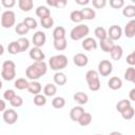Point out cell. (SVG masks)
I'll list each match as a JSON object with an SVG mask.
<instances>
[{
    "label": "cell",
    "mask_w": 135,
    "mask_h": 135,
    "mask_svg": "<svg viewBox=\"0 0 135 135\" xmlns=\"http://www.w3.org/2000/svg\"><path fill=\"white\" fill-rule=\"evenodd\" d=\"M47 71V64L44 61H39V62H34L25 71V75L28 79L32 81H35L39 79L41 76H43Z\"/></svg>",
    "instance_id": "6da1fadb"
},
{
    "label": "cell",
    "mask_w": 135,
    "mask_h": 135,
    "mask_svg": "<svg viewBox=\"0 0 135 135\" xmlns=\"http://www.w3.org/2000/svg\"><path fill=\"white\" fill-rule=\"evenodd\" d=\"M69 63V60H68V57L63 54H59V55H55L53 57L50 58L49 60V65L52 70L54 71H57V72H60L61 70H63L64 68H66Z\"/></svg>",
    "instance_id": "7a4b0ae2"
},
{
    "label": "cell",
    "mask_w": 135,
    "mask_h": 135,
    "mask_svg": "<svg viewBox=\"0 0 135 135\" xmlns=\"http://www.w3.org/2000/svg\"><path fill=\"white\" fill-rule=\"evenodd\" d=\"M1 76L4 80H7V81H11L15 78V76H16V65H15L14 61L6 60V61L3 62Z\"/></svg>",
    "instance_id": "3957f363"
},
{
    "label": "cell",
    "mask_w": 135,
    "mask_h": 135,
    "mask_svg": "<svg viewBox=\"0 0 135 135\" xmlns=\"http://www.w3.org/2000/svg\"><path fill=\"white\" fill-rule=\"evenodd\" d=\"M90 33V28L88 25L85 24H79V25H76L75 27L72 28L71 33H70V37L72 40H80L84 37H86Z\"/></svg>",
    "instance_id": "277c9868"
},
{
    "label": "cell",
    "mask_w": 135,
    "mask_h": 135,
    "mask_svg": "<svg viewBox=\"0 0 135 135\" xmlns=\"http://www.w3.org/2000/svg\"><path fill=\"white\" fill-rule=\"evenodd\" d=\"M16 22V15L13 11H5L1 16V25L4 28L12 27Z\"/></svg>",
    "instance_id": "5b68a950"
},
{
    "label": "cell",
    "mask_w": 135,
    "mask_h": 135,
    "mask_svg": "<svg viewBox=\"0 0 135 135\" xmlns=\"http://www.w3.org/2000/svg\"><path fill=\"white\" fill-rule=\"evenodd\" d=\"M113 71V65L109 60H101L98 63V74H100L101 76L105 77L109 76Z\"/></svg>",
    "instance_id": "8992f818"
},
{
    "label": "cell",
    "mask_w": 135,
    "mask_h": 135,
    "mask_svg": "<svg viewBox=\"0 0 135 135\" xmlns=\"http://www.w3.org/2000/svg\"><path fill=\"white\" fill-rule=\"evenodd\" d=\"M3 120L7 123V124H14L17 120H18V114L15 110L13 109H8V110H4L3 111V115H2Z\"/></svg>",
    "instance_id": "52a82bcc"
},
{
    "label": "cell",
    "mask_w": 135,
    "mask_h": 135,
    "mask_svg": "<svg viewBox=\"0 0 135 135\" xmlns=\"http://www.w3.org/2000/svg\"><path fill=\"white\" fill-rule=\"evenodd\" d=\"M108 34V38H110L112 41H115V40H118L120 39L121 35H122V28L119 26V25H111L109 31L107 32Z\"/></svg>",
    "instance_id": "ba28073f"
},
{
    "label": "cell",
    "mask_w": 135,
    "mask_h": 135,
    "mask_svg": "<svg viewBox=\"0 0 135 135\" xmlns=\"http://www.w3.org/2000/svg\"><path fill=\"white\" fill-rule=\"evenodd\" d=\"M45 40H46V36L45 34L42 32V31H38L34 34L33 38H32V41H33V44L36 46V47H41L44 45L45 43Z\"/></svg>",
    "instance_id": "9c48e42d"
},
{
    "label": "cell",
    "mask_w": 135,
    "mask_h": 135,
    "mask_svg": "<svg viewBox=\"0 0 135 135\" xmlns=\"http://www.w3.org/2000/svg\"><path fill=\"white\" fill-rule=\"evenodd\" d=\"M28 55H30V57L34 60V62L43 61V59L45 58V55H44V53L41 51V49H40V47H36V46H34L33 49H31Z\"/></svg>",
    "instance_id": "30bf717a"
},
{
    "label": "cell",
    "mask_w": 135,
    "mask_h": 135,
    "mask_svg": "<svg viewBox=\"0 0 135 135\" xmlns=\"http://www.w3.org/2000/svg\"><path fill=\"white\" fill-rule=\"evenodd\" d=\"M84 113V109L81 107V105H78V107H74L72 108V110L70 111V117L73 121H77L80 119V117L83 115Z\"/></svg>",
    "instance_id": "8fae6325"
},
{
    "label": "cell",
    "mask_w": 135,
    "mask_h": 135,
    "mask_svg": "<svg viewBox=\"0 0 135 135\" xmlns=\"http://www.w3.org/2000/svg\"><path fill=\"white\" fill-rule=\"evenodd\" d=\"M73 61L74 63L77 65V66H85L89 62V58L86 55H84L83 53H77L74 58H73Z\"/></svg>",
    "instance_id": "7c38bea8"
},
{
    "label": "cell",
    "mask_w": 135,
    "mask_h": 135,
    "mask_svg": "<svg viewBox=\"0 0 135 135\" xmlns=\"http://www.w3.org/2000/svg\"><path fill=\"white\" fill-rule=\"evenodd\" d=\"M82 47L85 51H92V50H96L97 49V42L94 38L92 37H86L83 39L82 41Z\"/></svg>",
    "instance_id": "4fadbf2b"
},
{
    "label": "cell",
    "mask_w": 135,
    "mask_h": 135,
    "mask_svg": "<svg viewBox=\"0 0 135 135\" xmlns=\"http://www.w3.org/2000/svg\"><path fill=\"white\" fill-rule=\"evenodd\" d=\"M99 45H100V47H101V50H102L103 52H105V53H110V52L112 51V49L114 47L115 43H114V41H112L110 38L107 37V38L100 40Z\"/></svg>",
    "instance_id": "5bb4252c"
},
{
    "label": "cell",
    "mask_w": 135,
    "mask_h": 135,
    "mask_svg": "<svg viewBox=\"0 0 135 135\" xmlns=\"http://www.w3.org/2000/svg\"><path fill=\"white\" fill-rule=\"evenodd\" d=\"M108 85L111 90H119L121 86H122V81L119 77L117 76H114V77H111L110 80L108 81Z\"/></svg>",
    "instance_id": "9a60e30c"
},
{
    "label": "cell",
    "mask_w": 135,
    "mask_h": 135,
    "mask_svg": "<svg viewBox=\"0 0 135 135\" xmlns=\"http://www.w3.org/2000/svg\"><path fill=\"white\" fill-rule=\"evenodd\" d=\"M124 35L128 37V38H132L134 37L135 35V20H131L129 21L126 26H124Z\"/></svg>",
    "instance_id": "2e32d148"
},
{
    "label": "cell",
    "mask_w": 135,
    "mask_h": 135,
    "mask_svg": "<svg viewBox=\"0 0 135 135\" xmlns=\"http://www.w3.org/2000/svg\"><path fill=\"white\" fill-rule=\"evenodd\" d=\"M41 90H42V86H41V84L38 81H31V82H28L27 91L30 93H32L33 95L39 94L41 92Z\"/></svg>",
    "instance_id": "e0dca14e"
},
{
    "label": "cell",
    "mask_w": 135,
    "mask_h": 135,
    "mask_svg": "<svg viewBox=\"0 0 135 135\" xmlns=\"http://www.w3.org/2000/svg\"><path fill=\"white\" fill-rule=\"evenodd\" d=\"M18 6L22 12H30L34 6V2L33 0H19Z\"/></svg>",
    "instance_id": "ac0fdd59"
},
{
    "label": "cell",
    "mask_w": 135,
    "mask_h": 135,
    "mask_svg": "<svg viewBox=\"0 0 135 135\" xmlns=\"http://www.w3.org/2000/svg\"><path fill=\"white\" fill-rule=\"evenodd\" d=\"M73 98H74V100H75L76 102H78L80 105L85 104V103L88 102V100H89V96H88L85 93H83V92H77V93H75L74 96H73Z\"/></svg>",
    "instance_id": "d6986e66"
},
{
    "label": "cell",
    "mask_w": 135,
    "mask_h": 135,
    "mask_svg": "<svg viewBox=\"0 0 135 135\" xmlns=\"http://www.w3.org/2000/svg\"><path fill=\"white\" fill-rule=\"evenodd\" d=\"M81 11V14H82V17H83V20H92L95 18L96 16V13L93 8H90V7H83Z\"/></svg>",
    "instance_id": "ffe728a7"
},
{
    "label": "cell",
    "mask_w": 135,
    "mask_h": 135,
    "mask_svg": "<svg viewBox=\"0 0 135 135\" xmlns=\"http://www.w3.org/2000/svg\"><path fill=\"white\" fill-rule=\"evenodd\" d=\"M111 54V57L112 59L114 60H119L121 57H122V54H123V51H122V47L120 45H114V47L112 49V51L110 52Z\"/></svg>",
    "instance_id": "44dd1931"
},
{
    "label": "cell",
    "mask_w": 135,
    "mask_h": 135,
    "mask_svg": "<svg viewBox=\"0 0 135 135\" xmlns=\"http://www.w3.org/2000/svg\"><path fill=\"white\" fill-rule=\"evenodd\" d=\"M54 82L58 85H63L66 83V76L62 72H56L54 74Z\"/></svg>",
    "instance_id": "7402d4cb"
},
{
    "label": "cell",
    "mask_w": 135,
    "mask_h": 135,
    "mask_svg": "<svg viewBox=\"0 0 135 135\" xmlns=\"http://www.w3.org/2000/svg\"><path fill=\"white\" fill-rule=\"evenodd\" d=\"M53 38L54 40L65 38V28L63 26H56L53 31Z\"/></svg>",
    "instance_id": "603a6c76"
},
{
    "label": "cell",
    "mask_w": 135,
    "mask_h": 135,
    "mask_svg": "<svg viewBox=\"0 0 135 135\" xmlns=\"http://www.w3.org/2000/svg\"><path fill=\"white\" fill-rule=\"evenodd\" d=\"M92 122V115L91 113H88V112H84L83 115L80 117V119L78 120V123L81 126V127H86L89 126L90 123Z\"/></svg>",
    "instance_id": "cb8c5ba5"
},
{
    "label": "cell",
    "mask_w": 135,
    "mask_h": 135,
    "mask_svg": "<svg viewBox=\"0 0 135 135\" xmlns=\"http://www.w3.org/2000/svg\"><path fill=\"white\" fill-rule=\"evenodd\" d=\"M36 15H37L38 17H40V19H41V18L51 16V12H50V9H49L46 6L40 5V6H38V7L36 8Z\"/></svg>",
    "instance_id": "d4e9b609"
},
{
    "label": "cell",
    "mask_w": 135,
    "mask_h": 135,
    "mask_svg": "<svg viewBox=\"0 0 135 135\" xmlns=\"http://www.w3.org/2000/svg\"><path fill=\"white\" fill-rule=\"evenodd\" d=\"M53 44H54L55 50H57V51H63V50H65L66 46H68V42H66V39H65V38L56 39V40H54Z\"/></svg>",
    "instance_id": "484cf974"
},
{
    "label": "cell",
    "mask_w": 135,
    "mask_h": 135,
    "mask_svg": "<svg viewBox=\"0 0 135 135\" xmlns=\"http://www.w3.org/2000/svg\"><path fill=\"white\" fill-rule=\"evenodd\" d=\"M57 92V88L55 84H52V83H47L45 84V86L43 88V93H44V96H54Z\"/></svg>",
    "instance_id": "4316f807"
},
{
    "label": "cell",
    "mask_w": 135,
    "mask_h": 135,
    "mask_svg": "<svg viewBox=\"0 0 135 135\" xmlns=\"http://www.w3.org/2000/svg\"><path fill=\"white\" fill-rule=\"evenodd\" d=\"M52 105L55 109H62L65 105V99L61 96H57L52 100Z\"/></svg>",
    "instance_id": "83f0119b"
},
{
    "label": "cell",
    "mask_w": 135,
    "mask_h": 135,
    "mask_svg": "<svg viewBox=\"0 0 135 135\" xmlns=\"http://www.w3.org/2000/svg\"><path fill=\"white\" fill-rule=\"evenodd\" d=\"M70 18H71V20H72L73 22H75V23H79V22H81V21L83 20L81 11H79V9L73 11V12L71 13V15H70Z\"/></svg>",
    "instance_id": "f1b7e54d"
},
{
    "label": "cell",
    "mask_w": 135,
    "mask_h": 135,
    "mask_svg": "<svg viewBox=\"0 0 135 135\" xmlns=\"http://www.w3.org/2000/svg\"><path fill=\"white\" fill-rule=\"evenodd\" d=\"M124 79L130 82L135 81V69L133 66H130L127 69V71L124 72Z\"/></svg>",
    "instance_id": "f546056e"
},
{
    "label": "cell",
    "mask_w": 135,
    "mask_h": 135,
    "mask_svg": "<svg viewBox=\"0 0 135 135\" xmlns=\"http://www.w3.org/2000/svg\"><path fill=\"white\" fill-rule=\"evenodd\" d=\"M17 43H18V45H19L20 53L26 51V50L30 47V41H28V39H26V38H24V37L19 38V39L17 40Z\"/></svg>",
    "instance_id": "4dcf8cb0"
},
{
    "label": "cell",
    "mask_w": 135,
    "mask_h": 135,
    "mask_svg": "<svg viewBox=\"0 0 135 135\" xmlns=\"http://www.w3.org/2000/svg\"><path fill=\"white\" fill-rule=\"evenodd\" d=\"M129 107H131V101L129 99H122V100L118 101V103L116 104V110L121 113L122 111H124Z\"/></svg>",
    "instance_id": "1f68e13d"
},
{
    "label": "cell",
    "mask_w": 135,
    "mask_h": 135,
    "mask_svg": "<svg viewBox=\"0 0 135 135\" xmlns=\"http://www.w3.org/2000/svg\"><path fill=\"white\" fill-rule=\"evenodd\" d=\"M94 34H95L96 38H98L99 40H102V39H104V38L108 37L107 31H105V28L102 27V26H97V27L95 28V31H94Z\"/></svg>",
    "instance_id": "d6a6232c"
},
{
    "label": "cell",
    "mask_w": 135,
    "mask_h": 135,
    "mask_svg": "<svg viewBox=\"0 0 135 135\" xmlns=\"http://www.w3.org/2000/svg\"><path fill=\"white\" fill-rule=\"evenodd\" d=\"M14 85H15V88L18 89V90H24V89H27L28 81H27L25 78H18L17 80H15Z\"/></svg>",
    "instance_id": "836d02e7"
},
{
    "label": "cell",
    "mask_w": 135,
    "mask_h": 135,
    "mask_svg": "<svg viewBox=\"0 0 135 135\" xmlns=\"http://www.w3.org/2000/svg\"><path fill=\"white\" fill-rule=\"evenodd\" d=\"M15 31H16V33L18 34V35H25V34H27V32L30 31L28 30V27L23 23V22H20V23H17V25H16V27H15Z\"/></svg>",
    "instance_id": "e575fe53"
},
{
    "label": "cell",
    "mask_w": 135,
    "mask_h": 135,
    "mask_svg": "<svg viewBox=\"0 0 135 135\" xmlns=\"http://www.w3.org/2000/svg\"><path fill=\"white\" fill-rule=\"evenodd\" d=\"M122 14H123V16H126L128 18L134 17L135 16V6L134 5H127L122 9Z\"/></svg>",
    "instance_id": "d590c367"
},
{
    "label": "cell",
    "mask_w": 135,
    "mask_h": 135,
    "mask_svg": "<svg viewBox=\"0 0 135 135\" xmlns=\"http://www.w3.org/2000/svg\"><path fill=\"white\" fill-rule=\"evenodd\" d=\"M96 79H99V74H98L97 71L90 70V71L86 72V74H85L86 82H90V81H93V80H96Z\"/></svg>",
    "instance_id": "8d00e7d4"
},
{
    "label": "cell",
    "mask_w": 135,
    "mask_h": 135,
    "mask_svg": "<svg viewBox=\"0 0 135 135\" xmlns=\"http://www.w3.org/2000/svg\"><path fill=\"white\" fill-rule=\"evenodd\" d=\"M34 103H35V105H37V107H42V105H44V104L46 103V98H45V96L42 95V94H37V95H35V97H34Z\"/></svg>",
    "instance_id": "74e56055"
},
{
    "label": "cell",
    "mask_w": 135,
    "mask_h": 135,
    "mask_svg": "<svg viewBox=\"0 0 135 135\" xmlns=\"http://www.w3.org/2000/svg\"><path fill=\"white\" fill-rule=\"evenodd\" d=\"M40 23H41L42 27H44V28H51L53 26V24H54V20H53V18L51 16H49V17L41 18Z\"/></svg>",
    "instance_id": "f35d334b"
},
{
    "label": "cell",
    "mask_w": 135,
    "mask_h": 135,
    "mask_svg": "<svg viewBox=\"0 0 135 135\" xmlns=\"http://www.w3.org/2000/svg\"><path fill=\"white\" fill-rule=\"evenodd\" d=\"M134 108L131 105V107H129L128 109H126L124 111H122L120 114H121V116L126 119V120H130L131 118H133V116H134Z\"/></svg>",
    "instance_id": "ab89813d"
},
{
    "label": "cell",
    "mask_w": 135,
    "mask_h": 135,
    "mask_svg": "<svg viewBox=\"0 0 135 135\" xmlns=\"http://www.w3.org/2000/svg\"><path fill=\"white\" fill-rule=\"evenodd\" d=\"M22 22L28 27V30H34V28L37 27V21H36L34 18H32V17H26V18H24V20H23Z\"/></svg>",
    "instance_id": "60d3db41"
},
{
    "label": "cell",
    "mask_w": 135,
    "mask_h": 135,
    "mask_svg": "<svg viewBox=\"0 0 135 135\" xmlns=\"http://www.w3.org/2000/svg\"><path fill=\"white\" fill-rule=\"evenodd\" d=\"M7 51H8V53L12 54V55H16V54L20 53V49H19V45H18L17 41L11 42V43L8 44V46H7Z\"/></svg>",
    "instance_id": "b9f144b4"
},
{
    "label": "cell",
    "mask_w": 135,
    "mask_h": 135,
    "mask_svg": "<svg viewBox=\"0 0 135 135\" xmlns=\"http://www.w3.org/2000/svg\"><path fill=\"white\" fill-rule=\"evenodd\" d=\"M9 103H11V105L14 107V108H20V107L23 104V99H22L21 96L16 95V96L13 97V99L9 101Z\"/></svg>",
    "instance_id": "7bdbcfd3"
},
{
    "label": "cell",
    "mask_w": 135,
    "mask_h": 135,
    "mask_svg": "<svg viewBox=\"0 0 135 135\" xmlns=\"http://www.w3.org/2000/svg\"><path fill=\"white\" fill-rule=\"evenodd\" d=\"M46 3L51 6H55V7H63L66 5V1L65 0H47Z\"/></svg>",
    "instance_id": "ee69618b"
},
{
    "label": "cell",
    "mask_w": 135,
    "mask_h": 135,
    "mask_svg": "<svg viewBox=\"0 0 135 135\" xmlns=\"http://www.w3.org/2000/svg\"><path fill=\"white\" fill-rule=\"evenodd\" d=\"M88 85H89V89L93 92H96L100 89V80L99 79H96V80H93V81H90L88 82Z\"/></svg>",
    "instance_id": "f6af8a7d"
},
{
    "label": "cell",
    "mask_w": 135,
    "mask_h": 135,
    "mask_svg": "<svg viewBox=\"0 0 135 135\" xmlns=\"http://www.w3.org/2000/svg\"><path fill=\"white\" fill-rule=\"evenodd\" d=\"M110 5L113 8H121L124 5L123 0H110Z\"/></svg>",
    "instance_id": "bcb514c9"
},
{
    "label": "cell",
    "mask_w": 135,
    "mask_h": 135,
    "mask_svg": "<svg viewBox=\"0 0 135 135\" xmlns=\"http://www.w3.org/2000/svg\"><path fill=\"white\" fill-rule=\"evenodd\" d=\"M14 96H16V93H15L14 90H6V91L3 93V98H4L6 101H11Z\"/></svg>",
    "instance_id": "7dc6e473"
},
{
    "label": "cell",
    "mask_w": 135,
    "mask_h": 135,
    "mask_svg": "<svg viewBox=\"0 0 135 135\" xmlns=\"http://www.w3.org/2000/svg\"><path fill=\"white\" fill-rule=\"evenodd\" d=\"M92 3H93V5H94L96 8H102V7H104V5L107 4V1H105V0H93Z\"/></svg>",
    "instance_id": "c3c4849f"
},
{
    "label": "cell",
    "mask_w": 135,
    "mask_h": 135,
    "mask_svg": "<svg viewBox=\"0 0 135 135\" xmlns=\"http://www.w3.org/2000/svg\"><path fill=\"white\" fill-rule=\"evenodd\" d=\"M1 4L6 8H11L16 4V1L15 0H1Z\"/></svg>",
    "instance_id": "681fc988"
},
{
    "label": "cell",
    "mask_w": 135,
    "mask_h": 135,
    "mask_svg": "<svg viewBox=\"0 0 135 135\" xmlns=\"http://www.w3.org/2000/svg\"><path fill=\"white\" fill-rule=\"evenodd\" d=\"M127 62H128L131 66H133V65L135 64V52H132L131 54H129V55L127 56Z\"/></svg>",
    "instance_id": "f907efd6"
},
{
    "label": "cell",
    "mask_w": 135,
    "mask_h": 135,
    "mask_svg": "<svg viewBox=\"0 0 135 135\" xmlns=\"http://www.w3.org/2000/svg\"><path fill=\"white\" fill-rule=\"evenodd\" d=\"M5 108H6V103H5V101L2 100V99H0V112L4 111Z\"/></svg>",
    "instance_id": "816d5d0a"
},
{
    "label": "cell",
    "mask_w": 135,
    "mask_h": 135,
    "mask_svg": "<svg viewBox=\"0 0 135 135\" xmlns=\"http://www.w3.org/2000/svg\"><path fill=\"white\" fill-rule=\"evenodd\" d=\"M76 3L77 4H80V5H84V4H89L90 3V1L89 0H76Z\"/></svg>",
    "instance_id": "f5cc1de1"
},
{
    "label": "cell",
    "mask_w": 135,
    "mask_h": 135,
    "mask_svg": "<svg viewBox=\"0 0 135 135\" xmlns=\"http://www.w3.org/2000/svg\"><path fill=\"white\" fill-rule=\"evenodd\" d=\"M135 89H132L131 91H130V99L132 100V101H134L135 100Z\"/></svg>",
    "instance_id": "db71d44e"
},
{
    "label": "cell",
    "mask_w": 135,
    "mask_h": 135,
    "mask_svg": "<svg viewBox=\"0 0 135 135\" xmlns=\"http://www.w3.org/2000/svg\"><path fill=\"white\" fill-rule=\"evenodd\" d=\"M110 135H122V134L120 132H118V131H113V132L110 133Z\"/></svg>",
    "instance_id": "11a10c76"
},
{
    "label": "cell",
    "mask_w": 135,
    "mask_h": 135,
    "mask_svg": "<svg viewBox=\"0 0 135 135\" xmlns=\"http://www.w3.org/2000/svg\"><path fill=\"white\" fill-rule=\"evenodd\" d=\"M3 53H4V47H3V45L0 43V56H1Z\"/></svg>",
    "instance_id": "9f6ffc18"
},
{
    "label": "cell",
    "mask_w": 135,
    "mask_h": 135,
    "mask_svg": "<svg viewBox=\"0 0 135 135\" xmlns=\"http://www.w3.org/2000/svg\"><path fill=\"white\" fill-rule=\"evenodd\" d=\"M1 89H2V81L0 80V90H1Z\"/></svg>",
    "instance_id": "6f0895ef"
},
{
    "label": "cell",
    "mask_w": 135,
    "mask_h": 135,
    "mask_svg": "<svg viewBox=\"0 0 135 135\" xmlns=\"http://www.w3.org/2000/svg\"><path fill=\"white\" fill-rule=\"evenodd\" d=\"M95 135H102V134H95Z\"/></svg>",
    "instance_id": "680465c9"
}]
</instances>
